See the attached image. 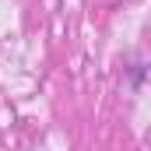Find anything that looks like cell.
Returning a JSON list of instances; mask_svg holds the SVG:
<instances>
[]
</instances>
